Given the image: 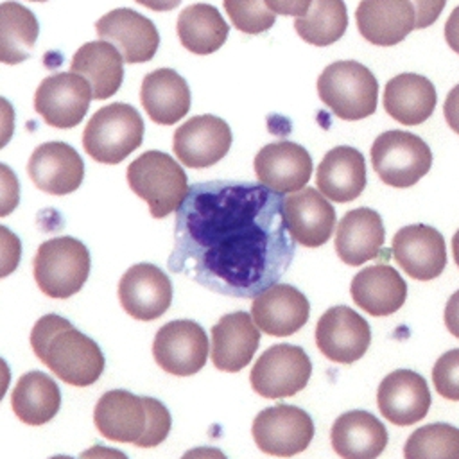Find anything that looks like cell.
Listing matches in <instances>:
<instances>
[{"mask_svg": "<svg viewBox=\"0 0 459 459\" xmlns=\"http://www.w3.org/2000/svg\"><path fill=\"white\" fill-rule=\"evenodd\" d=\"M27 172L39 190L52 195H65L81 186L84 161L72 145L47 142L30 154Z\"/></svg>", "mask_w": 459, "mask_h": 459, "instance_id": "7402d4cb", "label": "cell"}, {"mask_svg": "<svg viewBox=\"0 0 459 459\" xmlns=\"http://www.w3.org/2000/svg\"><path fill=\"white\" fill-rule=\"evenodd\" d=\"M316 344L332 362L351 364L368 351L371 328L353 308L337 305L319 317L316 325Z\"/></svg>", "mask_w": 459, "mask_h": 459, "instance_id": "4fadbf2b", "label": "cell"}, {"mask_svg": "<svg viewBox=\"0 0 459 459\" xmlns=\"http://www.w3.org/2000/svg\"><path fill=\"white\" fill-rule=\"evenodd\" d=\"M348 27V11L342 0H312L307 14L294 20L301 39L316 47H326L342 38Z\"/></svg>", "mask_w": 459, "mask_h": 459, "instance_id": "e575fe53", "label": "cell"}, {"mask_svg": "<svg viewBox=\"0 0 459 459\" xmlns=\"http://www.w3.org/2000/svg\"><path fill=\"white\" fill-rule=\"evenodd\" d=\"M22 258V240L9 228L0 224V278L16 271Z\"/></svg>", "mask_w": 459, "mask_h": 459, "instance_id": "f35d334b", "label": "cell"}, {"mask_svg": "<svg viewBox=\"0 0 459 459\" xmlns=\"http://www.w3.org/2000/svg\"><path fill=\"white\" fill-rule=\"evenodd\" d=\"M391 253L402 271L420 281L437 278L446 265L445 238L427 224H411L398 230L393 237Z\"/></svg>", "mask_w": 459, "mask_h": 459, "instance_id": "9a60e30c", "label": "cell"}, {"mask_svg": "<svg viewBox=\"0 0 459 459\" xmlns=\"http://www.w3.org/2000/svg\"><path fill=\"white\" fill-rule=\"evenodd\" d=\"M350 292L355 305L364 312L382 317L402 308L407 298V283L394 267L377 264L364 267L353 276Z\"/></svg>", "mask_w": 459, "mask_h": 459, "instance_id": "83f0119b", "label": "cell"}, {"mask_svg": "<svg viewBox=\"0 0 459 459\" xmlns=\"http://www.w3.org/2000/svg\"><path fill=\"white\" fill-rule=\"evenodd\" d=\"M32 2H45V0H32Z\"/></svg>", "mask_w": 459, "mask_h": 459, "instance_id": "db71d44e", "label": "cell"}, {"mask_svg": "<svg viewBox=\"0 0 459 459\" xmlns=\"http://www.w3.org/2000/svg\"><path fill=\"white\" fill-rule=\"evenodd\" d=\"M231 23L246 34H260L274 25L276 14L264 0H224Z\"/></svg>", "mask_w": 459, "mask_h": 459, "instance_id": "8d00e7d4", "label": "cell"}, {"mask_svg": "<svg viewBox=\"0 0 459 459\" xmlns=\"http://www.w3.org/2000/svg\"><path fill=\"white\" fill-rule=\"evenodd\" d=\"M118 299L131 317L152 321L170 307L172 283L160 267L142 262L131 265L120 278Z\"/></svg>", "mask_w": 459, "mask_h": 459, "instance_id": "2e32d148", "label": "cell"}, {"mask_svg": "<svg viewBox=\"0 0 459 459\" xmlns=\"http://www.w3.org/2000/svg\"><path fill=\"white\" fill-rule=\"evenodd\" d=\"M382 217L371 208H355L342 215L335 230V251L348 265H362L384 249Z\"/></svg>", "mask_w": 459, "mask_h": 459, "instance_id": "d4e9b609", "label": "cell"}, {"mask_svg": "<svg viewBox=\"0 0 459 459\" xmlns=\"http://www.w3.org/2000/svg\"><path fill=\"white\" fill-rule=\"evenodd\" d=\"M79 459H129L122 450L104 446V445H93L91 448L84 450Z\"/></svg>", "mask_w": 459, "mask_h": 459, "instance_id": "7dc6e473", "label": "cell"}, {"mask_svg": "<svg viewBox=\"0 0 459 459\" xmlns=\"http://www.w3.org/2000/svg\"><path fill=\"white\" fill-rule=\"evenodd\" d=\"M255 174L260 185L276 194H294L301 190L312 176V158L308 151L294 142H273L264 145L255 156Z\"/></svg>", "mask_w": 459, "mask_h": 459, "instance_id": "e0dca14e", "label": "cell"}, {"mask_svg": "<svg viewBox=\"0 0 459 459\" xmlns=\"http://www.w3.org/2000/svg\"><path fill=\"white\" fill-rule=\"evenodd\" d=\"M70 70L82 75L93 93V99L115 95L124 81V57L108 41H90L74 54Z\"/></svg>", "mask_w": 459, "mask_h": 459, "instance_id": "4dcf8cb0", "label": "cell"}, {"mask_svg": "<svg viewBox=\"0 0 459 459\" xmlns=\"http://www.w3.org/2000/svg\"><path fill=\"white\" fill-rule=\"evenodd\" d=\"M14 414L27 425L50 421L61 407V391L54 378L41 371H29L20 377L11 394Z\"/></svg>", "mask_w": 459, "mask_h": 459, "instance_id": "1f68e13d", "label": "cell"}, {"mask_svg": "<svg viewBox=\"0 0 459 459\" xmlns=\"http://www.w3.org/2000/svg\"><path fill=\"white\" fill-rule=\"evenodd\" d=\"M14 133V109L13 104L0 97V149L9 143Z\"/></svg>", "mask_w": 459, "mask_h": 459, "instance_id": "7bdbcfd3", "label": "cell"}, {"mask_svg": "<svg viewBox=\"0 0 459 459\" xmlns=\"http://www.w3.org/2000/svg\"><path fill=\"white\" fill-rule=\"evenodd\" d=\"M30 346L36 357L70 385H91L104 371V355L99 344L57 314H47L36 321Z\"/></svg>", "mask_w": 459, "mask_h": 459, "instance_id": "7a4b0ae2", "label": "cell"}, {"mask_svg": "<svg viewBox=\"0 0 459 459\" xmlns=\"http://www.w3.org/2000/svg\"><path fill=\"white\" fill-rule=\"evenodd\" d=\"M443 115L450 129L459 134V84L448 91L443 106Z\"/></svg>", "mask_w": 459, "mask_h": 459, "instance_id": "ee69618b", "label": "cell"}, {"mask_svg": "<svg viewBox=\"0 0 459 459\" xmlns=\"http://www.w3.org/2000/svg\"><path fill=\"white\" fill-rule=\"evenodd\" d=\"M317 190L330 201L350 203L366 186V163L362 152L350 145L330 149L316 170Z\"/></svg>", "mask_w": 459, "mask_h": 459, "instance_id": "4316f807", "label": "cell"}, {"mask_svg": "<svg viewBox=\"0 0 459 459\" xmlns=\"http://www.w3.org/2000/svg\"><path fill=\"white\" fill-rule=\"evenodd\" d=\"M333 452L342 459H377L387 446L384 423L368 411L341 414L330 430Z\"/></svg>", "mask_w": 459, "mask_h": 459, "instance_id": "484cf974", "label": "cell"}, {"mask_svg": "<svg viewBox=\"0 0 459 459\" xmlns=\"http://www.w3.org/2000/svg\"><path fill=\"white\" fill-rule=\"evenodd\" d=\"M251 432L262 452L276 457H292L310 445L314 421L307 411L278 403L256 414Z\"/></svg>", "mask_w": 459, "mask_h": 459, "instance_id": "30bf717a", "label": "cell"}, {"mask_svg": "<svg viewBox=\"0 0 459 459\" xmlns=\"http://www.w3.org/2000/svg\"><path fill=\"white\" fill-rule=\"evenodd\" d=\"M20 203V183L11 167L0 161V217H7Z\"/></svg>", "mask_w": 459, "mask_h": 459, "instance_id": "ab89813d", "label": "cell"}, {"mask_svg": "<svg viewBox=\"0 0 459 459\" xmlns=\"http://www.w3.org/2000/svg\"><path fill=\"white\" fill-rule=\"evenodd\" d=\"M274 14L283 16H303L307 14L312 0H264Z\"/></svg>", "mask_w": 459, "mask_h": 459, "instance_id": "b9f144b4", "label": "cell"}, {"mask_svg": "<svg viewBox=\"0 0 459 459\" xmlns=\"http://www.w3.org/2000/svg\"><path fill=\"white\" fill-rule=\"evenodd\" d=\"M181 459H228L222 450L215 448V446H195L186 450Z\"/></svg>", "mask_w": 459, "mask_h": 459, "instance_id": "c3c4849f", "label": "cell"}, {"mask_svg": "<svg viewBox=\"0 0 459 459\" xmlns=\"http://www.w3.org/2000/svg\"><path fill=\"white\" fill-rule=\"evenodd\" d=\"M452 253H454V260H455V264L459 267V230L452 237Z\"/></svg>", "mask_w": 459, "mask_h": 459, "instance_id": "816d5d0a", "label": "cell"}, {"mask_svg": "<svg viewBox=\"0 0 459 459\" xmlns=\"http://www.w3.org/2000/svg\"><path fill=\"white\" fill-rule=\"evenodd\" d=\"M377 403L387 421L407 427L427 416L432 396L427 380L420 373L396 369L380 382Z\"/></svg>", "mask_w": 459, "mask_h": 459, "instance_id": "ffe728a7", "label": "cell"}, {"mask_svg": "<svg viewBox=\"0 0 459 459\" xmlns=\"http://www.w3.org/2000/svg\"><path fill=\"white\" fill-rule=\"evenodd\" d=\"M405 459H459V429L450 423H429L405 441Z\"/></svg>", "mask_w": 459, "mask_h": 459, "instance_id": "d590c367", "label": "cell"}, {"mask_svg": "<svg viewBox=\"0 0 459 459\" xmlns=\"http://www.w3.org/2000/svg\"><path fill=\"white\" fill-rule=\"evenodd\" d=\"M231 145L230 126L215 115H195L174 131V154L185 167L206 169L221 161Z\"/></svg>", "mask_w": 459, "mask_h": 459, "instance_id": "5bb4252c", "label": "cell"}, {"mask_svg": "<svg viewBox=\"0 0 459 459\" xmlns=\"http://www.w3.org/2000/svg\"><path fill=\"white\" fill-rule=\"evenodd\" d=\"M436 88L430 79L403 72L387 81L384 90V108L396 122L416 126L425 122L436 108Z\"/></svg>", "mask_w": 459, "mask_h": 459, "instance_id": "f546056e", "label": "cell"}, {"mask_svg": "<svg viewBox=\"0 0 459 459\" xmlns=\"http://www.w3.org/2000/svg\"><path fill=\"white\" fill-rule=\"evenodd\" d=\"M39 25L30 9L18 2L0 4V63L25 61L38 39Z\"/></svg>", "mask_w": 459, "mask_h": 459, "instance_id": "836d02e7", "label": "cell"}, {"mask_svg": "<svg viewBox=\"0 0 459 459\" xmlns=\"http://www.w3.org/2000/svg\"><path fill=\"white\" fill-rule=\"evenodd\" d=\"M100 39L111 43L126 63H145L152 59L160 45L156 25L143 14L120 7L113 9L95 23Z\"/></svg>", "mask_w": 459, "mask_h": 459, "instance_id": "ac0fdd59", "label": "cell"}, {"mask_svg": "<svg viewBox=\"0 0 459 459\" xmlns=\"http://www.w3.org/2000/svg\"><path fill=\"white\" fill-rule=\"evenodd\" d=\"M445 39L448 47L459 54V5L450 13L445 23Z\"/></svg>", "mask_w": 459, "mask_h": 459, "instance_id": "bcb514c9", "label": "cell"}, {"mask_svg": "<svg viewBox=\"0 0 459 459\" xmlns=\"http://www.w3.org/2000/svg\"><path fill=\"white\" fill-rule=\"evenodd\" d=\"M176 29L181 45L199 56L219 50L230 32L219 9L210 4H192L185 7L178 16Z\"/></svg>", "mask_w": 459, "mask_h": 459, "instance_id": "d6a6232c", "label": "cell"}, {"mask_svg": "<svg viewBox=\"0 0 459 459\" xmlns=\"http://www.w3.org/2000/svg\"><path fill=\"white\" fill-rule=\"evenodd\" d=\"M142 138L140 113L131 104L113 102L91 115L82 133V145L95 161L115 165L140 147Z\"/></svg>", "mask_w": 459, "mask_h": 459, "instance_id": "8992f818", "label": "cell"}, {"mask_svg": "<svg viewBox=\"0 0 459 459\" xmlns=\"http://www.w3.org/2000/svg\"><path fill=\"white\" fill-rule=\"evenodd\" d=\"M283 215L292 238L305 247H319L335 230V210L316 188L307 186L283 197Z\"/></svg>", "mask_w": 459, "mask_h": 459, "instance_id": "44dd1931", "label": "cell"}, {"mask_svg": "<svg viewBox=\"0 0 459 459\" xmlns=\"http://www.w3.org/2000/svg\"><path fill=\"white\" fill-rule=\"evenodd\" d=\"M50 459H74V457H70V455H54Z\"/></svg>", "mask_w": 459, "mask_h": 459, "instance_id": "f5cc1de1", "label": "cell"}, {"mask_svg": "<svg viewBox=\"0 0 459 459\" xmlns=\"http://www.w3.org/2000/svg\"><path fill=\"white\" fill-rule=\"evenodd\" d=\"M296 240L283 197L264 185L213 179L188 186L176 210L169 269L233 298H255L289 269Z\"/></svg>", "mask_w": 459, "mask_h": 459, "instance_id": "6da1fadb", "label": "cell"}, {"mask_svg": "<svg viewBox=\"0 0 459 459\" xmlns=\"http://www.w3.org/2000/svg\"><path fill=\"white\" fill-rule=\"evenodd\" d=\"M9 384H11V369H9L7 362L0 357V402L5 396Z\"/></svg>", "mask_w": 459, "mask_h": 459, "instance_id": "f907efd6", "label": "cell"}, {"mask_svg": "<svg viewBox=\"0 0 459 459\" xmlns=\"http://www.w3.org/2000/svg\"><path fill=\"white\" fill-rule=\"evenodd\" d=\"M411 4L414 7L416 29H425L439 18L446 0H411Z\"/></svg>", "mask_w": 459, "mask_h": 459, "instance_id": "60d3db41", "label": "cell"}, {"mask_svg": "<svg viewBox=\"0 0 459 459\" xmlns=\"http://www.w3.org/2000/svg\"><path fill=\"white\" fill-rule=\"evenodd\" d=\"M90 251L74 237L45 240L34 256V280L50 298L65 299L79 292L90 274Z\"/></svg>", "mask_w": 459, "mask_h": 459, "instance_id": "52a82bcc", "label": "cell"}, {"mask_svg": "<svg viewBox=\"0 0 459 459\" xmlns=\"http://www.w3.org/2000/svg\"><path fill=\"white\" fill-rule=\"evenodd\" d=\"M317 93L325 106L342 120H360L375 113L378 82L357 61H335L317 77Z\"/></svg>", "mask_w": 459, "mask_h": 459, "instance_id": "5b68a950", "label": "cell"}, {"mask_svg": "<svg viewBox=\"0 0 459 459\" xmlns=\"http://www.w3.org/2000/svg\"><path fill=\"white\" fill-rule=\"evenodd\" d=\"M371 165L385 185L407 188L430 170L432 152L420 136L402 129H389L375 138Z\"/></svg>", "mask_w": 459, "mask_h": 459, "instance_id": "ba28073f", "label": "cell"}, {"mask_svg": "<svg viewBox=\"0 0 459 459\" xmlns=\"http://www.w3.org/2000/svg\"><path fill=\"white\" fill-rule=\"evenodd\" d=\"M127 183L142 197L154 219L176 212L186 192V174L179 163L161 151H147L127 167Z\"/></svg>", "mask_w": 459, "mask_h": 459, "instance_id": "277c9868", "label": "cell"}, {"mask_svg": "<svg viewBox=\"0 0 459 459\" xmlns=\"http://www.w3.org/2000/svg\"><path fill=\"white\" fill-rule=\"evenodd\" d=\"M312 362L303 348L274 344L255 362L249 382L264 398H287L299 393L310 378Z\"/></svg>", "mask_w": 459, "mask_h": 459, "instance_id": "9c48e42d", "label": "cell"}, {"mask_svg": "<svg viewBox=\"0 0 459 459\" xmlns=\"http://www.w3.org/2000/svg\"><path fill=\"white\" fill-rule=\"evenodd\" d=\"M152 355L165 373L190 377L206 364L208 335L195 321H170L156 332Z\"/></svg>", "mask_w": 459, "mask_h": 459, "instance_id": "7c38bea8", "label": "cell"}, {"mask_svg": "<svg viewBox=\"0 0 459 459\" xmlns=\"http://www.w3.org/2000/svg\"><path fill=\"white\" fill-rule=\"evenodd\" d=\"M93 93L88 81L74 72L45 77L34 93V109L57 129L75 127L86 115Z\"/></svg>", "mask_w": 459, "mask_h": 459, "instance_id": "8fae6325", "label": "cell"}, {"mask_svg": "<svg viewBox=\"0 0 459 459\" xmlns=\"http://www.w3.org/2000/svg\"><path fill=\"white\" fill-rule=\"evenodd\" d=\"M140 100L152 122L172 126L190 109V88L176 70L158 68L143 77Z\"/></svg>", "mask_w": 459, "mask_h": 459, "instance_id": "f1b7e54d", "label": "cell"}, {"mask_svg": "<svg viewBox=\"0 0 459 459\" xmlns=\"http://www.w3.org/2000/svg\"><path fill=\"white\" fill-rule=\"evenodd\" d=\"M134 2L145 5L152 11H170V9L178 7L181 0H134Z\"/></svg>", "mask_w": 459, "mask_h": 459, "instance_id": "681fc988", "label": "cell"}, {"mask_svg": "<svg viewBox=\"0 0 459 459\" xmlns=\"http://www.w3.org/2000/svg\"><path fill=\"white\" fill-rule=\"evenodd\" d=\"M310 305L307 296L289 283H274L256 294L251 303L255 325L274 337L296 333L307 321Z\"/></svg>", "mask_w": 459, "mask_h": 459, "instance_id": "d6986e66", "label": "cell"}, {"mask_svg": "<svg viewBox=\"0 0 459 459\" xmlns=\"http://www.w3.org/2000/svg\"><path fill=\"white\" fill-rule=\"evenodd\" d=\"M436 391L446 400L459 402V348L445 351L432 368Z\"/></svg>", "mask_w": 459, "mask_h": 459, "instance_id": "74e56055", "label": "cell"}, {"mask_svg": "<svg viewBox=\"0 0 459 459\" xmlns=\"http://www.w3.org/2000/svg\"><path fill=\"white\" fill-rule=\"evenodd\" d=\"M445 325L448 332L459 339V290H455L445 307Z\"/></svg>", "mask_w": 459, "mask_h": 459, "instance_id": "f6af8a7d", "label": "cell"}, {"mask_svg": "<svg viewBox=\"0 0 459 459\" xmlns=\"http://www.w3.org/2000/svg\"><path fill=\"white\" fill-rule=\"evenodd\" d=\"M360 36L378 47H391L416 29L411 0H360L355 11Z\"/></svg>", "mask_w": 459, "mask_h": 459, "instance_id": "cb8c5ba5", "label": "cell"}, {"mask_svg": "<svg viewBox=\"0 0 459 459\" xmlns=\"http://www.w3.org/2000/svg\"><path fill=\"white\" fill-rule=\"evenodd\" d=\"M100 436L117 443L152 448L163 443L170 430V412L156 398L136 396L126 389L104 393L93 411Z\"/></svg>", "mask_w": 459, "mask_h": 459, "instance_id": "3957f363", "label": "cell"}, {"mask_svg": "<svg viewBox=\"0 0 459 459\" xmlns=\"http://www.w3.org/2000/svg\"><path fill=\"white\" fill-rule=\"evenodd\" d=\"M260 344V328L244 312L222 316L212 328V362L217 369L237 373L246 368Z\"/></svg>", "mask_w": 459, "mask_h": 459, "instance_id": "603a6c76", "label": "cell"}]
</instances>
